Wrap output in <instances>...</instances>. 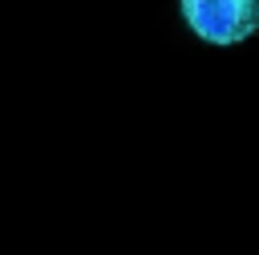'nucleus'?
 <instances>
[{"instance_id":"1","label":"nucleus","mask_w":259,"mask_h":255,"mask_svg":"<svg viewBox=\"0 0 259 255\" xmlns=\"http://www.w3.org/2000/svg\"><path fill=\"white\" fill-rule=\"evenodd\" d=\"M182 20L206 45H239L259 24V0H182Z\"/></svg>"}]
</instances>
